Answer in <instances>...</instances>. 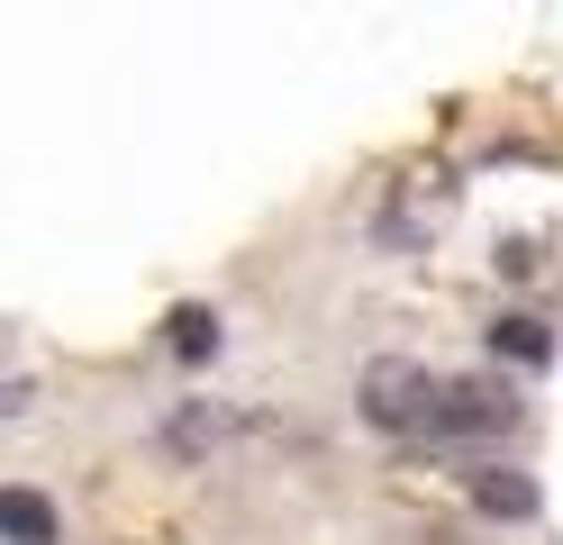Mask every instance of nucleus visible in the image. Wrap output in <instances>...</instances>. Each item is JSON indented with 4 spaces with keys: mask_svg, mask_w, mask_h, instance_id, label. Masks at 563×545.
<instances>
[{
    "mask_svg": "<svg viewBox=\"0 0 563 545\" xmlns=\"http://www.w3.org/2000/svg\"><path fill=\"white\" fill-rule=\"evenodd\" d=\"M364 418L373 427H400V436H428L437 373H418V363H373V373H364Z\"/></svg>",
    "mask_w": 563,
    "mask_h": 545,
    "instance_id": "obj_1",
    "label": "nucleus"
},
{
    "mask_svg": "<svg viewBox=\"0 0 563 545\" xmlns=\"http://www.w3.org/2000/svg\"><path fill=\"white\" fill-rule=\"evenodd\" d=\"M0 536L10 545H55V509L37 491H0Z\"/></svg>",
    "mask_w": 563,
    "mask_h": 545,
    "instance_id": "obj_2",
    "label": "nucleus"
},
{
    "mask_svg": "<svg viewBox=\"0 0 563 545\" xmlns=\"http://www.w3.org/2000/svg\"><path fill=\"white\" fill-rule=\"evenodd\" d=\"M473 500H482V509H500V519H527V509H537V491L509 482V472H473Z\"/></svg>",
    "mask_w": 563,
    "mask_h": 545,
    "instance_id": "obj_3",
    "label": "nucleus"
},
{
    "mask_svg": "<svg viewBox=\"0 0 563 545\" xmlns=\"http://www.w3.org/2000/svg\"><path fill=\"white\" fill-rule=\"evenodd\" d=\"M219 346V318L209 309H173V355H209Z\"/></svg>",
    "mask_w": 563,
    "mask_h": 545,
    "instance_id": "obj_4",
    "label": "nucleus"
},
{
    "mask_svg": "<svg viewBox=\"0 0 563 545\" xmlns=\"http://www.w3.org/2000/svg\"><path fill=\"white\" fill-rule=\"evenodd\" d=\"M554 337H545V327L537 318H500V355H545Z\"/></svg>",
    "mask_w": 563,
    "mask_h": 545,
    "instance_id": "obj_5",
    "label": "nucleus"
}]
</instances>
